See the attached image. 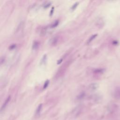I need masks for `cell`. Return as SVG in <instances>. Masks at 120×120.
I'll return each instance as SVG.
<instances>
[{
    "label": "cell",
    "mask_w": 120,
    "mask_h": 120,
    "mask_svg": "<svg viewBox=\"0 0 120 120\" xmlns=\"http://www.w3.org/2000/svg\"><path fill=\"white\" fill-rule=\"evenodd\" d=\"M113 98L117 100L120 99V87H117L113 92Z\"/></svg>",
    "instance_id": "obj_1"
},
{
    "label": "cell",
    "mask_w": 120,
    "mask_h": 120,
    "mask_svg": "<svg viewBox=\"0 0 120 120\" xmlns=\"http://www.w3.org/2000/svg\"><path fill=\"white\" fill-rule=\"evenodd\" d=\"M59 40V37L57 36H55L52 37L49 41V44L51 45H57Z\"/></svg>",
    "instance_id": "obj_2"
},
{
    "label": "cell",
    "mask_w": 120,
    "mask_h": 120,
    "mask_svg": "<svg viewBox=\"0 0 120 120\" xmlns=\"http://www.w3.org/2000/svg\"><path fill=\"white\" fill-rule=\"evenodd\" d=\"M118 108V106L115 104H111L108 106V109L111 112H114Z\"/></svg>",
    "instance_id": "obj_3"
},
{
    "label": "cell",
    "mask_w": 120,
    "mask_h": 120,
    "mask_svg": "<svg viewBox=\"0 0 120 120\" xmlns=\"http://www.w3.org/2000/svg\"><path fill=\"white\" fill-rule=\"evenodd\" d=\"M10 96H9L8 97L7 99H6V100L5 101L4 103H3V104L2 105V106H1V111H2L7 106V105H8V103H9V101H10Z\"/></svg>",
    "instance_id": "obj_4"
},
{
    "label": "cell",
    "mask_w": 120,
    "mask_h": 120,
    "mask_svg": "<svg viewBox=\"0 0 120 120\" xmlns=\"http://www.w3.org/2000/svg\"><path fill=\"white\" fill-rule=\"evenodd\" d=\"M98 84L97 83H91L90 84L89 86V88L91 90H96L98 88Z\"/></svg>",
    "instance_id": "obj_5"
},
{
    "label": "cell",
    "mask_w": 120,
    "mask_h": 120,
    "mask_svg": "<svg viewBox=\"0 0 120 120\" xmlns=\"http://www.w3.org/2000/svg\"><path fill=\"white\" fill-rule=\"evenodd\" d=\"M39 43L38 41H36V40L34 41L33 42V44H32V49H33V50L37 49L39 46Z\"/></svg>",
    "instance_id": "obj_6"
},
{
    "label": "cell",
    "mask_w": 120,
    "mask_h": 120,
    "mask_svg": "<svg viewBox=\"0 0 120 120\" xmlns=\"http://www.w3.org/2000/svg\"><path fill=\"white\" fill-rule=\"evenodd\" d=\"M58 24H59V21L58 20H56L50 25V27L51 28L56 27V26H57Z\"/></svg>",
    "instance_id": "obj_7"
},
{
    "label": "cell",
    "mask_w": 120,
    "mask_h": 120,
    "mask_svg": "<svg viewBox=\"0 0 120 120\" xmlns=\"http://www.w3.org/2000/svg\"><path fill=\"white\" fill-rule=\"evenodd\" d=\"M97 36V34H94V35L91 36L89 38V39H88V41H87V43L89 44V43H90V42L96 37Z\"/></svg>",
    "instance_id": "obj_8"
},
{
    "label": "cell",
    "mask_w": 120,
    "mask_h": 120,
    "mask_svg": "<svg viewBox=\"0 0 120 120\" xmlns=\"http://www.w3.org/2000/svg\"><path fill=\"white\" fill-rule=\"evenodd\" d=\"M42 104H40L38 106V107L37 109V110H36V113L37 114H39L40 112V111L41 110V109H42Z\"/></svg>",
    "instance_id": "obj_9"
},
{
    "label": "cell",
    "mask_w": 120,
    "mask_h": 120,
    "mask_svg": "<svg viewBox=\"0 0 120 120\" xmlns=\"http://www.w3.org/2000/svg\"><path fill=\"white\" fill-rule=\"evenodd\" d=\"M46 60V55H44L43 57L42 58V59H41V64H43L45 62V61Z\"/></svg>",
    "instance_id": "obj_10"
},
{
    "label": "cell",
    "mask_w": 120,
    "mask_h": 120,
    "mask_svg": "<svg viewBox=\"0 0 120 120\" xmlns=\"http://www.w3.org/2000/svg\"><path fill=\"white\" fill-rule=\"evenodd\" d=\"M49 83V81L48 80H46V81L45 82V83H44V84L43 89H45V88L48 86Z\"/></svg>",
    "instance_id": "obj_11"
},
{
    "label": "cell",
    "mask_w": 120,
    "mask_h": 120,
    "mask_svg": "<svg viewBox=\"0 0 120 120\" xmlns=\"http://www.w3.org/2000/svg\"><path fill=\"white\" fill-rule=\"evenodd\" d=\"M84 96H85V93L84 92H82L78 95V99H82L84 97Z\"/></svg>",
    "instance_id": "obj_12"
},
{
    "label": "cell",
    "mask_w": 120,
    "mask_h": 120,
    "mask_svg": "<svg viewBox=\"0 0 120 120\" xmlns=\"http://www.w3.org/2000/svg\"><path fill=\"white\" fill-rule=\"evenodd\" d=\"M78 4V2H76L75 3V4L72 6V7H71V9L72 10H74V9L76 8V7L77 6Z\"/></svg>",
    "instance_id": "obj_13"
},
{
    "label": "cell",
    "mask_w": 120,
    "mask_h": 120,
    "mask_svg": "<svg viewBox=\"0 0 120 120\" xmlns=\"http://www.w3.org/2000/svg\"><path fill=\"white\" fill-rule=\"evenodd\" d=\"M16 45L15 44H13V45H11L9 47V49H14L15 48Z\"/></svg>",
    "instance_id": "obj_14"
},
{
    "label": "cell",
    "mask_w": 120,
    "mask_h": 120,
    "mask_svg": "<svg viewBox=\"0 0 120 120\" xmlns=\"http://www.w3.org/2000/svg\"><path fill=\"white\" fill-rule=\"evenodd\" d=\"M51 4V2H47V3H46L45 4V6H44V8H48V7H49Z\"/></svg>",
    "instance_id": "obj_15"
},
{
    "label": "cell",
    "mask_w": 120,
    "mask_h": 120,
    "mask_svg": "<svg viewBox=\"0 0 120 120\" xmlns=\"http://www.w3.org/2000/svg\"><path fill=\"white\" fill-rule=\"evenodd\" d=\"M5 61V57H1V60H0V62H1V64H2Z\"/></svg>",
    "instance_id": "obj_16"
},
{
    "label": "cell",
    "mask_w": 120,
    "mask_h": 120,
    "mask_svg": "<svg viewBox=\"0 0 120 120\" xmlns=\"http://www.w3.org/2000/svg\"><path fill=\"white\" fill-rule=\"evenodd\" d=\"M62 59H60L58 61V62H57V64H60V63H61V62L62 61Z\"/></svg>",
    "instance_id": "obj_17"
},
{
    "label": "cell",
    "mask_w": 120,
    "mask_h": 120,
    "mask_svg": "<svg viewBox=\"0 0 120 120\" xmlns=\"http://www.w3.org/2000/svg\"><path fill=\"white\" fill-rule=\"evenodd\" d=\"M53 9H54V7H52V9H51V12H50V15H52V14L53 11Z\"/></svg>",
    "instance_id": "obj_18"
}]
</instances>
